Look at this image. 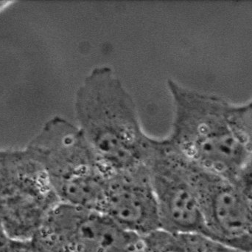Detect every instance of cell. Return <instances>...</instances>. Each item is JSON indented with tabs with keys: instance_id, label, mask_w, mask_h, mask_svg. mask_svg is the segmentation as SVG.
<instances>
[{
	"instance_id": "10",
	"label": "cell",
	"mask_w": 252,
	"mask_h": 252,
	"mask_svg": "<svg viewBox=\"0 0 252 252\" xmlns=\"http://www.w3.org/2000/svg\"><path fill=\"white\" fill-rule=\"evenodd\" d=\"M0 252H40L32 241H19L7 240L0 247Z\"/></svg>"
},
{
	"instance_id": "3",
	"label": "cell",
	"mask_w": 252,
	"mask_h": 252,
	"mask_svg": "<svg viewBox=\"0 0 252 252\" xmlns=\"http://www.w3.org/2000/svg\"><path fill=\"white\" fill-rule=\"evenodd\" d=\"M59 201L42 163L29 146L0 150V229L31 241Z\"/></svg>"
},
{
	"instance_id": "4",
	"label": "cell",
	"mask_w": 252,
	"mask_h": 252,
	"mask_svg": "<svg viewBox=\"0 0 252 252\" xmlns=\"http://www.w3.org/2000/svg\"><path fill=\"white\" fill-rule=\"evenodd\" d=\"M31 241L40 252H147L142 237L101 212L62 202Z\"/></svg>"
},
{
	"instance_id": "8",
	"label": "cell",
	"mask_w": 252,
	"mask_h": 252,
	"mask_svg": "<svg viewBox=\"0 0 252 252\" xmlns=\"http://www.w3.org/2000/svg\"><path fill=\"white\" fill-rule=\"evenodd\" d=\"M147 252H242L199 234L158 230L142 237Z\"/></svg>"
},
{
	"instance_id": "6",
	"label": "cell",
	"mask_w": 252,
	"mask_h": 252,
	"mask_svg": "<svg viewBox=\"0 0 252 252\" xmlns=\"http://www.w3.org/2000/svg\"><path fill=\"white\" fill-rule=\"evenodd\" d=\"M188 171L208 236L237 251L252 252V208L235 182L189 159Z\"/></svg>"
},
{
	"instance_id": "11",
	"label": "cell",
	"mask_w": 252,
	"mask_h": 252,
	"mask_svg": "<svg viewBox=\"0 0 252 252\" xmlns=\"http://www.w3.org/2000/svg\"><path fill=\"white\" fill-rule=\"evenodd\" d=\"M7 238H6L5 235L3 234V232H1V229H0V247L2 246L6 241H7Z\"/></svg>"
},
{
	"instance_id": "7",
	"label": "cell",
	"mask_w": 252,
	"mask_h": 252,
	"mask_svg": "<svg viewBox=\"0 0 252 252\" xmlns=\"http://www.w3.org/2000/svg\"><path fill=\"white\" fill-rule=\"evenodd\" d=\"M98 211L139 236L160 229L146 161L128 170L109 173Z\"/></svg>"
},
{
	"instance_id": "1",
	"label": "cell",
	"mask_w": 252,
	"mask_h": 252,
	"mask_svg": "<svg viewBox=\"0 0 252 252\" xmlns=\"http://www.w3.org/2000/svg\"><path fill=\"white\" fill-rule=\"evenodd\" d=\"M174 106L166 139L198 167L233 180L252 155L241 105L167 81Z\"/></svg>"
},
{
	"instance_id": "12",
	"label": "cell",
	"mask_w": 252,
	"mask_h": 252,
	"mask_svg": "<svg viewBox=\"0 0 252 252\" xmlns=\"http://www.w3.org/2000/svg\"><path fill=\"white\" fill-rule=\"evenodd\" d=\"M10 3H11V1H0V11L7 7Z\"/></svg>"
},
{
	"instance_id": "5",
	"label": "cell",
	"mask_w": 252,
	"mask_h": 252,
	"mask_svg": "<svg viewBox=\"0 0 252 252\" xmlns=\"http://www.w3.org/2000/svg\"><path fill=\"white\" fill-rule=\"evenodd\" d=\"M145 161L158 209L160 229L209 237L189 178L188 158L167 139H153Z\"/></svg>"
},
{
	"instance_id": "2",
	"label": "cell",
	"mask_w": 252,
	"mask_h": 252,
	"mask_svg": "<svg viewBox=\"0 0 252 252\" xmlns=\"http://www.w3.org/2000/svg\"><path fill=\"white\" fill-rule=\"evenodd\" d=\"M75 109L77 126L108 173L145 161L152 138L142 130L134 100L112 68L95 67L86 75Z\"/></svg>"
},
{
	"instance_id": "9",
	"label": "cell",
	"mask_w": 252,
	"mask_h": 252,
	"mask_svg": "<svg viewBox=\"0 0 252 252\" xmlns=\"http://www.w3.org/2000/svg\"><path fill=\"white\" fill-rule=\"evenodd\" d=\"M233 181L252 208V155Z\"/></svg>"
}]
</instances>
